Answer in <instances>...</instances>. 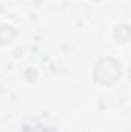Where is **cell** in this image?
Masks as SVG:
<instances>
[{
	"label": "cell",
	"mask_w": 131,
	"mask_h": 132,
	"mask_svg": "<svg viewBox=\"0 0 131 132\" xmlns=\"http://www.w3.org/2000/svg\"><path fill=\"white\" fill-rule=\"evenodd\" d=\"M120 63L111 57H105L100 59L93 71V75L96 78V81L102 85H113L120 78Z\"/></svg>",
	"instance_id": "1"
},
{
	"label": "cell",
	"mask_w": 131,
	"mask_h": 132,
	"mask_svg": "<svg viewBox=\"0 0 131 132\" xmlns=\"http://www.w3.org/2000/svg\"><path fill=\"white\" fill-rule=\"evenodd\" d=\"M16 29L11 25H2L0 26V45H9L16 38Z\"/></svg>",
	"instance_id": "2"
},
{
	"label": "cell",
	"mask_w": 131,
	"mask_h": 132,
	"mask_svg": "<svg viewBox=\"0 0 131 132\" xmlns=\"http://www.w3.org/2000/svg\"><path fill=\"white\" fill-rule=\"evenodd\" d=\"M114 40L117 43H128L130 40V28L128 25H120L114 29Z\"/></svg>",
	"instance_id": "3"
}]
</instances>
